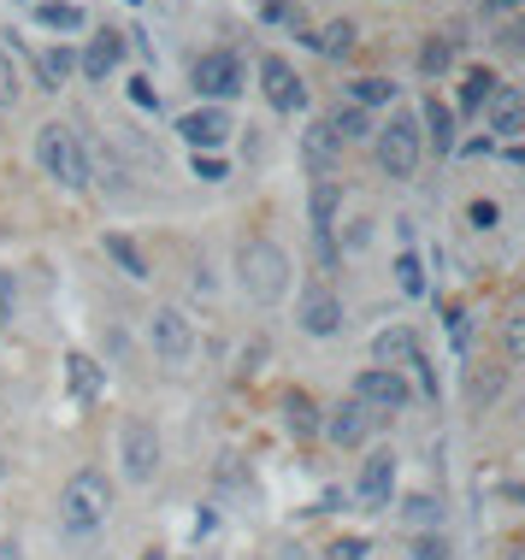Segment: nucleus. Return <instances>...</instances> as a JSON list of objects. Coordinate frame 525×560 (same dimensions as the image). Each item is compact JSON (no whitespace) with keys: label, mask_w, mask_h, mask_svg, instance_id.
<instances>
[{"label":"nucleus","mask_w":525,"mask_h":560,"mask_svg":"<svg viewBox=\"0 0 525 560\" xmlns=\"http://www.w3.org/2000/svg\"><path fill=\"white\" fill-rule=\"evenodd\" d=\"M401 513H408L413 525H425V532H443V508L431 502V495H408V502H401Z\"/></svg>","instance_id":"obj_33"},{"label":"nucleus","mask_w":525,"mask_h":560,"mask_svg":"<svg viewBox=\"0 0 525 560\" xmlns=\"http://www.w3.org/2000/svg\"><path fill=\"white\" fill-rule=\"evenodd\" d=\"M485 125H490V136H502V142H514V136L525 130V95H520V89L497 83V95L485 101Z\"/></svg>","instance_id":"obj_16"},{"label":"nucleus","mask_w":525,"mask_h":560,"mask_svg":"<svg viewBox=\"0 0 525 560\" xmlns=\"http://www.w3.org/2000/svg\"><path fill=\"white\" fill-rule=\"evenodd\" d=\"M189 89L207 101V107H219V101L243 95V59H236L231 48H213V54H201V59L189 66Z\"/></svg>","instance_id":"obj_6"},{"label":"nucleus","mask_w":525,"mask_h":560,"mask_svg":"<svg viewBox=\"0 0 525 560\" xmlns=\"http://www.w3.org/2000/svg\"><path fill=\"white\" fill-rule=\"evenodd\" d=\"M349 95H354V107L366 113V107H384V101H396V83H384V78H360Z\"/></svg>","instance_id":"obj_30"},{"label":"nucleus","mask_w":525,"mask_h":560,"mask_svg":"<svg viewBox=\"0 0 525 560\" xmlns=\"http://www.w3.org/2000/svg\"><path fill=\"white\" fill-rule=\"evenodd\" d=\"M520 0H485V12H514Z\"/></svg>","instance_id":"obj_45"},{"label":"nucleus","mask_w":525,"mask_h":560,"mask_svg":"<svg viewBox=\"0 0 525 560\" xmlns=\"http://www.w3.org/2000/svg\"><path fill=\"white\" fill-rule=\"evenodd\" d=\"M372 148H378L384 177L408 184V177L419 172V160H425V136H419V118H413V113H389V125L372 130Z\"/></svg>","instance_id":"obj_4"},{"label":"nucleus","mask_w":525,"mask_h":560,"mask_svg":"<svg viewBox=\"0 0 525 560\" xmlns=\"http://www.w3.org/2000/svg\"><path fill=\"white\" fill-rule=\"evenodd\" d=\"M66 384H71V401H95L101 389H107V366H101L95 354H83V348H71L66 354Z\"/></svg>","instance_id":"obj_17"},{"label":"nucleus","mask_w":525,"mask_h":560,"mask_svg":"<svg viewBox=\"0 0 525 560\" xmlns=\"http://www.w3.org/2000/svg\"><path fill=\"white\" fill-rule=\"evenodd\" d=\"M260 89H266V107H272V113H302L307 107V83L295 78V66L283 54L260 59Z\"/></svg>","instance_id":"obj_10"},{"label":"nucleus","mask_w":525,"mask_h":560,"mask_svg":"<svg viewBox=\"0 0 525 560\" xmlns=\"http://www.w3.org/2000/svg\"><path fill=\"white\" fill-rule=\"evenodd\" d=\"M160 431L148 425V419H125L118 425V472H125V483H154L160 472Z\"/></svg>","instance_id":"obj_5"},{"label":"nucleus","mask_w":525,"mask_h":560,"mask_svg":"<svg viewBox=\"0 0 525 560\" xmlns=\"http://www.w3.org/2000/svg\"><path fill=\"white\" fill-rule=\"evenodd\" d=\"M408 555H413V560H455V542H448L443 532H419V537L408 542Z\"/></svg>","instance_id":"obj_31"},{"label":"nucleus","mask_w":525,"mask_h":560,"mask_svg":"<svg viewBox=\"0 0 525 560\" xmlns=\"http://www.w3.org/2000/svg\"><path fill=\"white\" fill-rule=\"evenodd\" d=\"M71 71H78V54L66 48V42H59V48H42L36 54V78H42V89H59L71 78Z\"/></svg>","instance_id":"obj_24"},{"label":"nucleus","mask_w":525,"mask_h":560,"mask_svg":"<svg viewBox=\"0 0 525 560\" xmlns=\"http://www.w3.org/2000/svg\"><path fill=\"white\" fill-rule=\"evenodd\" d=\"M148 342H154V354L166 360V366H189L195 354V325L184 307H154V319H148Z\"/></svg>","instance_id":"obj_7"},{"label":"nucleus","mask_w":525,"mask_h":560,"mask_svg":"<svg viewBox=\"0 0 525 560\" xmlns=\"http://www.w3.org/2000/svg\"><path fill=\"white\" fill-rule=\"evenodd\" d=\"M448 66H455V42H448V36H431L425 48H419V78H443Z\"/></svg>","instance_id":"obj_28"},{"label":"nucleus","mask_w":525,"mask_h":560,"mask_svg":"<svg viewBox=\"0 0 525 560\" xmlns=\"http://www.w3.org/2000/svg\"><path fill=\"white\" fill-rule=\"evenodd\" d=\"M413 118H419V136H425V142L438 148V154H455V113H448L438 95H431Z\"/></svg>","instance_id":"obj_20"},{"label":"nucleus","mask_w":525,"mask_h":560,"mask_svg":"<svg viewBox=\"0 0 525 560\" xmlns=\"http://www.w3.org/2000/svg\"><path fill=\"white\" fill-rule=\"evenodd\" d=\"M101 248H107V260L125 271L130 283H148V278H154V271H148V254H142L125 231H107V236H101Z\"/></svg>","instance_id":"obj_21"},{"label":"nucleus","mask_w":525,"mask_h":560,"mask_svg":"<svg viewBox=\"0 0 525 560\" xmlns=\"http://www.w3.org/2000/svg\"><path fill=\"white\" fill-rule=\"evenodd\" d=\"M508 354H514V360H525V313H520V319H508Z\"/></svg>","instance_id":"obj_40"},{"label":"nucleus","mask_w":525,"mask_h":560,"mask_svg":"<svg viewBox=\"0 0 525 560\" xmlns=\"http://www.w3.org/2000/svg\"><path fill=\"white\" fill-rule=\"evenodd\" d=\"M142 560H166V549H148V555H142Z\"/></svg>","instance_id":"obj_46"},{"label":"nucleus","mask_w":525,"mask_h":560,"mask_svg":"<svg viewBox=\"0 0 525 560\" xmlns=\"http://www.w3.org/2000/svg\"><path fill=\"white\" fill-rule=\"evenodd\" d=\"M189 172L201 177V184H224V177H231V172H224V160H219V154H189Z\"/></svg>","instance_id":"obj_36"},{"label":"nucleus","mask_w":525,"mask_h":560,"mask_svg":"<svg viewBox=\"0 0 525 560\" xmlns=\"http://www.w3.org/2000/svg\"><path fill=\"white\" fill-rule=\"evenodd\" d=\"M12 307H19V278H12L7 266H0V330L12 325Z\"/></svg>","instance_id":"obj_37"},{"label":"nucleus","mask_w":525,"mask_h":560,"mask_svg":"<svg viewBox=\"0 0 525 560\" xmlns=\"http://www.w3.org/2000/svg\"><path fill=\"white\" fill-rule=\"evenodd\" d=\"M0 560H24V542L19 537H0Z\"/></svg>","instance_id":"obj_43"},{"label":"nucleus","mask_w":525,"mask_h":560,"mask_svg":"<svg viewBox=\"0 0 525 560\" xmlns=\"http://www.w3.org/2000/svg\"><path fill=\"white\" fill-rule=\"evenodd\" d=\"M260 19L266 24H290V30H307V12L295 0H260Z\"/></svg>","instance_id":"obj_32"},{"label":"nucleus","mask_w":525,"mask_h":560,"mask_svg":"<svg viewBox=\"0 0 525 560\" xmlns=\"http://www.w3.org/2000/svg\"><path fill=\"white\" fill-rule=\"evenodd\" d=\"M354 401L372 407V413H401V407L413 401V389H408V377H401V372L366 366V372L354 377Z\"/></svg>","instance_id":"obj_9"},{"label":"nucleus","mask_w":525,"mask_h":560,"mask_svg":"<svg viewBox=\"0 0 525 560\" xmlns=\"http://www.w3.org/2000/svg\"><path fill=\"white\" fill-rule=\"evenodd\" d=\"M295 325L307 330V337H337L342 330V295L331 290V283H307L302 301H295Z\"/></svg>","instance_id":"obj_8"},{"label":"nucleus","mask_w":525,"mask_h":560,"mask_svg":"<svg viewBox=\"0 0 525 560\" xmlns=\"http://www.w3.org/2000/svg\"><path fill=\"white\" fill-rule=\"evenodd\" d=\"M408 366L419 372V384H425V396H438V372H431V360H425V354H413Z\"/></svg>","instance_id":"obj_41"},{"label":"nucleus","mask_w":525,"mask_h":560,"mask_svg":"<svg viewBox=\"0 0 525 560\" xmlns=\"http://www.w3.org/2000/svg\"><path fill=\"white\" fill-rule=\"evenodd\" d=\"M302 160H307L313 177H331L337 165H342V142H337V130H331V118H313V125L302 130Z\"/></svg>","instance_id":"obj_15"},{"label":"nucleus","mask_w":525,"mask_h":560,"mask_svg":"<svg viewBox=\"0 0 525 560\" xmlns=\"http://www.w3.org/2000/svg\"><path fill=\"white\" fill-rule=\"evenodd\" d=\"M36 24L48 30V36H78V30L89 24V12L78 7V0H36Z\"/></svg>","instance_id":"obj_22"},{"label":"nucleus","mask_w":525,"mask_h":560,"mask_svg":"<svg viewBox=\"0 0 525 560\" xmlns=\"http://www.w3.org/2000/svg\"><path fill=\"white\" fill-rule=\"evenodd\" d=\"M490 95H497V78H490L485 66H472L467 78H460V113H485Z\"/></svg>","instance_id":"obj_25"},{"label":"nucleus","mask_w":525,"mask_h":560,"mask_svg":"<svg viewBox=\"0 0 525 560\" xmlns=\"http://www.w3.org/2000/svg\"><path fill=\"white\" fill-rule=\"evenodd\" d=\"M24 83H19V66H12V54L0 48V107H19Z\"/></svg>","instance_id":"obj_34"},{"label":"nucleus","mask_w":525,"mask_h":560,"mask_svg":"<svg viewBox=\"0 0 525 560\" xmlns=\"http://www.w3.org/2000/svg\"><path fill=\"white\" fill-rule=\"evenodd\" d=\"M360 502H366L372 513L389 508V495H396V448H372L366 460H360Z\"/></svg>","instance_id":"obj_12"},{"label":"nucleus","mask_w":525,"mask_h":560,"mask_svg":"<svg viewBox=\"0 0 525 560\" xmlns=\"http://www.w3.org/2000/svg\"><path fill=\"white\" fill-rule=\"evenodd\" d=\"M278 413H283V431H290L295 443H307V436H319V401H313L307 389H283Z\"/></svg>","instance_id":"obj_18"},{"label":"nucleus","mask_w":525,"mask_h":560,"mask_svg":"<svg viewBox=\"0 0 525 560\" xmlns=\"http://www.w3.org/2000/svg\"><path fill=\"white\" fill-rule=\"evenodd\" d=\"M125 48H130V42L118 36V30H101V36H89V48L78 54V71L89 83H107L113 71L125 66Z\"/></svg>","instance_id":"obj_13"},{"label":"nucleus","mask_w":525,"mask_h":560,"mask_svg":"<svg viewBox=\"0 0 525 560\" xmlns=\"http://www.w3.org/2000/svg\"><path fill=\"white\" fill-rule=\"evenodd\" d=\"M337 207H342V189L331 184V177H319V184H313V201H307V213H313V236H331Z\"/></svg>","instance_id":"obj_23"},{"label":"nucleus","mask_w":525,"mask_h":560,"mask_svg":"<svg viewBox=\"0 0 525 560\" xmlns=\"http://www.w3.org/2000/svg\"><path fill=\"white\" fill-rule=\"evenodd\" d=\"M236 283H243V295L254 307H278V301L290 295V254L266 236H248L243 248H236Z\"/></svg>","instance_id":"obj_2"},{"label":"nucleus","mask_w":525,"mask_h":560,"mask_svg":"<svg viewBox=\"0 0 525 560\" xmlns=\"http://www.w3.org/2000/svg\"><path fill=\"white\" fill-rule=\"evenodd\" d=\"M372 419H378V413H372V407H360V401L349 396L342 407H331V419H319V431L331 436L337 448H360V443L372 436Z\"/></svg>","instance_id":"obj_14"},{"label":"nucleus","mask_w":525,"mask_h":560,"mask_svg":"<svg viewBox=\"0 0 525 560\" xmlns=\"http://www.w3.org/2000/svg\"><path fill=\"white\" fill-rule=\"evenodd\" d=\"M366 549H372L366 537H337L331 549H325V560H366Z\"/></svg>","instance_id":"obj_38"},{"label":"nucleus","mask_w":525,"mask_h":560,"mask_svg":"<svg viewBox=\"0 0 525 560\" xmlns=\"http://www.w3.org/2000/svg\"><path fill=\"white\" fill-rule=\"evenodd\" d=\"M502 42H508V48H520V54H525V19H520V24H508V36H502Z\"/></svg>","instance_id":"obj_44"},{"label":"nucleus","mask_w":525,"mask_h":560,"mask_svg":"<svg viewBox=\"0 0 525 560\" xmlns=\"http://www.w3.org/2000/svg\"><path fill=\"white\" fill-rule=\"evenodd\" d=\"M396 290H401V295H425V266H419L413 248L396 254Z\"/></svg>","instance_id":"obj_29"},{"label":"nucleus","mask_w":525,"mask_h":560,"mask_svg":"<svg viewBox=\"0 0 525 560\" xmlns=\"http://www.w3.org/2000/svg\"><path fill=\"white\" fill-rule=\"evenodd\" d=\"M231 130H236V118L224 107H195V113L177 118V136L189 142V154H219V148L231 142Z\"/></svg>","instance_id":"obj_11"},{"label":"nucleus","mask_w":525,"mask_h":560,"mask_svg":"<svg viewBox=\"0 0 525 560\" xmlns=\"http://www.w3.org/2000/svg\"><path fill=\"white\" fill-rule=\"evenodd\" d=\"M130 101H137L142 113H154V107H160V95H154V83H148V78H130Z\"/></svg>","instance_id":"obj_39"},{"label":"nucleus","mask_w":525,"mask_h":560,"mask_svg":"<svg viewBox=\"0 0 525 560\" xmlns=\"http://www.w3.org/2000/svg\"><path fill=\"white\" fill-rule=\"evenodd\" d=\"M307 42H313V48H319L325 59H342V54L354 48V24H349V19H337V24H325L319 36H307Z\"/></svg>","instance_id":"obj_27"},{"label":"nucleus","mask_w":525,"mask_h":560,"mask_svg":"<svg viewBox=\"0 0 525 560\" xmlns=\"http://www.w3.org/2000/svg\"><path fill=\"white\" fill-rule=\"evenodd\" d=\"M448 337H455V348H467V313L448 307Z\"/></svg>","instance_id":"obj_42"},{"label":"nucleus","mask_w":525,"mask_h":560,"mask_svg":"<svg viewBox=\"0 0 525 560\" xmlns=\"http://www.w3.org/2000/svg\"><path fill=\"white\" fill-rule=\"evenodd\" d=\"M113 478L101 472V466H83V472L66 478V490H59V532L66 537H95L101 525L113 520Z\"/></svg>","instance_id":"obj_1"},{"label":"nucleus","mask_w":525,"mask_h":560,"mask_svg":"<svg viewBox=\"0 0 525 560\" xmlns=\"http://www.w3.org/2000/svg\"><path fill=\"white\" fill-rule=\"evenodd\" d=\"M413 354H419V342H413L408 325H389V330L372 337V366H384V372H401Z\"/></svg>","instance_id":"obj_19"},{"label":"nucleus","mask_w":525,"mask_h":560,"mask_svg":"<svg viewBox=\"0 0 525 560\" xmlns=\"http://www.w3.org/2000/svg\"><path fill=\"white\" fill-rule=\"evenodd\" d=\"M36 165H42V177H54L59 189H71V195L89 189V154H83L78 130L59 125V118L36 125Z\"/></svg>","instance_id":"obj_3"},{"label":"nucleus","mask_w":525,"mask_h":560,"mask_svg":"<svg viewBox=\"0 0 525 560\" xmlns=\"http://www.w3.org/2000/svg\"><path fill=\"white\" fill-rule=\"evenodd\" d=\"M331 130H337V142L349 148V142H366V136L378 130V125H372V118L360 113V107H337V113H331Z\"/></svg>","instance_id":"obj_26"},{"label":"nucleus","mask_w":525,"mask_h":560,"mask_svg":"<svg viewBox=\"0 0 525 560\" xmlns=\"http://www.w3.org/2000/svg\"><path fill=\"white\" fill-rule=\"evenodd\" d=\"M467 224H472V231H497V224H502V207L478 195V201H467Z\"/></svg>","instance_id":"obj_35"}]
</instances>
